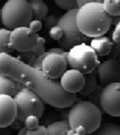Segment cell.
<instances>
[{
    "instance_id": "1",
    "label": "cell",
    "mask_w": 120,
    "mask_h": 135,
    "mask_svg": "<svg viewBox=\"0 0 120 135\" xmlns=\"http://www.w3.org/2000/svg\"><path fill=\"white\" fill-rule=\"evenodd\" d=\"M0 75L6 76L38 95L44 103L55 108L71 107L77 95L62 88L60 82L47 78L40 70L11 55L0 54Z\"/></svg>"
},
{
    "instance_id": "2",
    "label": "cell",
    "mask_w": 120,
    "mask_h": 135,
    "mask_svg": "<svg viewBox=\"0 0 120 135\" xmlns=\"http://www.w3.org/2000/svg\"><path fill=\"white\" fill-rule=\"evenodd\" d=\"M113 21V17L104 11L103 1L100 0H92V2L78 8L76 15L79 29L87 38L102 37L109 31Z\"/></svg>"
},
{
    "instance_id": "3",
    "label": "cell",
    "mask_w": 120,
    "mask_h": 135,
    "mask_svg": "<svg viewBox=\"0 0 120 135\" xmlns=\"http://www.w3.org/2000/svg\"><path fill=\"white\" fill-rule=\"evenodd\" d=\"M102 114L99 106L88 100L74 103L69 111L68 122L71 129L84 127L87 134H93L100 127Z\"/></svg>"
},
{
    "instance_id": "4",
    "label": "cell",
    "mask_w": 120,
    "mask_h": 135,
    "mask_svg": "<svg viewBox=\"0 0 120 135\" xmlns=\"http://www.w3.org/2000/svg\"><path fill=\"white\" fill-rule=\"evenodd\" d=\"M33 21V9L29 1L8 0L1 8V23L7 29L28 27Z\"/></svg>"
},
{
    "instance_id": "5",
    "label": "cell",
    "mask_w": 120,
    "mask_h": 135,
    "mask_svg": "<svg viewBox=\"0 0 120 135\" xmlns=\"http://www.w3.org/2000/svg\"><path fill=\"white\" fill-rule=\"evenodd\" d=\"M65 52L60 47L49 49L37 59L32 67L41 70L47 78L57 80L68 70V61L61 55Z\"/></svg>"
},
{
    "instance_id": "6",
    "label": "cell",
    "mask_w": 120,
    "mask_h": 135,
    "mask_svg": "<svg viewBox=\"0 0 120 135\" xmlns=\"http://www.w3.org/2000/svg\"><path fill=\"white\" fill-rule=\"evenodd\" d=\"M77 9H72L64 13L58 19L57 26L61 27L63 30V37L61 40L57 41L60 48L64 50L70 51L72 47L79 45L81 43H85L87 37H85L79 29L77 22H76V15Z\"/></svg>"
},
{
    "instance_id": "7",
    "label": "cell",
    "mask_w": 120,
    "mask_h": 135,
    "mask_svg": "<svg viewBox=\"0 0 120 135\" xmlns=\"http://www.w3.org/2000/svg\"><path fill=\"white\" fill-rule=\"evenodd\" d=\"M68 53V65L84 75L96 70L100 64L95 51L87 43L76 45Z\"/></svg>"
},
{
    "instance_id": "8",
    "label": "cell",
    "mask_w": 120,
    "mask_h": 135,
    "mask_svg": "<svg viewBox=\"0 0 120 135\" xmlns=\"http://www.w3.org/2000/svg\"><path fill=\"white\" fill-rule=\"evenodd\" d=\"M17 106V119L25 123L26 117L36 115L40 118L44 112L45 106L42 99L26 87H22L14 97Z\"/></svg>"
},
{
    "instance_id": "9",
    "label": "cell",
    "mask_w": 120,
    "mask_h": 135,
    "mask_svg": "<svg viewBox=\"0 0 120 135\" xmlns=\"http://www.w3.org/2000/svg\"><path fill=\"white\" fill-rule=\"evenodd\" d=\"M42 37L33 32L29 27H19L11 33V44L13 50L20 54L30 53L38 47Z\"/></svg>"
},
{
    "instance_id": "10",
    "label": "cell",
    "mask_w": 120,
    "mask_h": 135,
    "mask_svg": "<svg viewBox=\"0 0 120 135\" xmlns=\"http://www.w3.org/2000/svg\"><path fill=\"white\" fill-rule=\"evenodd\" d=\"M100 107L109 115L120 117V83L110 84L103 87Z\"/></svg>"
},
{
    "instance_id": "11",
    "label": "cell",
    "mask_w": 120,
    "mask_h": 135,
    "mask_svg": "<svg viewBox=\"0 0 120 135\" xmlns=\"http://www.w3.org/2000/svg\"><path fill=\"white\" fill-rule=\"evenodd\" d=\"M98 73L102 86L120 83V62L116 58H109L99 64Z\"/></svg>"
},
{
    "instance_id": "12",
    "label": "cell",
    "mask_w": 120,
    "mask_h": 135,
    "mask_svg": "<svg viewBox=\"0 0 120 135\" xmlns=\"http://www.w3.org/2000/svg\"><path fill=\"white\" fill-rule=\"evenodd\" d=\"M84 82H85L84 74L73 69L68 70L60 78V84L62 88L66 92L75 95H77V93H79L83 89Z\"/></svg>"
},
{
    "instance_id": "13",
    "label": "cell",
    "mask_w": 120,
    "mask_h": 135,
    "mask_svg": "<svg viewBox=\"0 0 120 135\" xmlns=\"http://www.w3.org/2000/svg\"><path fill=\"white\" fill-rule=\"evenodd\" d=\"M17 118V106L14 98L0 95V128L11 126Z\"/></svg>"
},
{
    "instance_id": "14",
    "label": "cell",
    "mask_w": 120,
    "mask_h": 135,
    "mask_svg": "<svg viewBox=\"0 0 120 135\" xmlns=\"http://www.w3.org/2000/svg\"><path fill=\"white\" fill-rule=\"evenodd\" d=\"M113 44H114V42L108 37L104 36L94 38L90 42L91 48L95 51L97 55H99V56H105V55H111Z\"/></svg>"
},
{
    "instance_id": "15",
    "label": "cell",
    "mask_w": 120,
    "mask_h": 135,
    "mask_svg": "<svg viewBox=\"0 0 120 135\" xmlns=\"http://www.w3.org/2000/svg\"><path fill=\"white\" fill-rule=\"evenodd\" d=\"M22 87L23 86L21 84L12 79L0 75V95H6L14 98Z\"/></svg>"
},
{
    "instance_id": "16",
    "label": "cell",
    "mask_w": 120,
    "mask_h": 135,
    "mask_svg": "<svg viewBox=\"0 0 120 135\" xmlns=\"http://www.w3.org/2000/svg\"><path fill=\"white\" fill-rule=\"evenodd\" d=\"M85 82H84V85L83 87V89L78 93L79 95L82 97H88L89 95H91L94 91L97 89L98 87V70H94V71L90 72L88 74H85Z\"/></svg>"
},
{
    "instance_id": "17",
    "label": "cell",
    "mask_w": 120,
    "mask_h": 135,
    "mask_svg": "<svg viewBox=\"0 0 120 135\" xmlns=\"http://www.w3.org/2000/svg\"><path fill=\"white\" fill-rule=\"evenodd\" d=\"M70 129L68 121H55L46 127V135H69Z\"/></svg>"
},
{
    "instance_id": "18",
    "label": "cell",
    "mask_w": 120,
    "mask_h": 135,
    "mask_svg": "<svg viewBox=\"0 0 120 135\" xmlns=\"http://www.w3.org/2000/svg\"><path fill=\"white\" fill-rule=\"evenodd\" d=\"M29 3L33 9V20L42 22L48 16V7L43 1L30 0Z\"/></svg>"
},
{
    "instance_id": "19",
    "label": "cell",
    "mask_w": 120,
    "mask_h": 135,
    "mask_svg": "<svg viewBox=\"0 0 120 135\" xmlns=\"http://www.w3.org/2000/svg\"><path fill=\"white\" fill-rule=\"evenodd\" d=\"M11 30L0 28V54L9 55L13 51L11 44Z\"/></svg>"
},
{
    "instance_id": "20",
    "label": "cell",
    "mask_w": 120,
    "mask_h": 135,
    "mask_svg": "<svg viewBox=\"0 0 120 135\" xmlns=\"http://www.w3.org/2000/svg\"><path fill=\"white\" fill-rule=\"evenodd\" d=\"M92 135H120V126L116 123H102Z\"/></svg>"
},
{
    "instance_id": "21",
    "label": "cell",
    "mask_w": 120,
    "mask_h": 135,
    "mask_svg": "<svg viewBox=\"0 0 120 135\" xmlns=\"http://www.w3.org/2000/svg\"><path fill=\"white\" fill-rule=\"evenodd\" d=\"M103 8L109 16H120V0H104Z\"/></svg>"
},
{
    "instance_id": "22",
    "label": "cell",
    "mask_w": 120,
    "mask_h": 135,
    "mask_svg": "<svg viewBox=\"0 0 120 135\" xmlns=\"http://www.w3.org/2000/svg\"><path fill=\"white\" fill-rule=\"evenodd\" d=\"M55 3L57 7L67 11L78 8L76 0H56V1H55Z\"/></svg>"
},
{
    "instance_id": "23",
    "label": "cell",
    "mask_w": 120,
    "mask_h": 135,
    "mask_svg": "<svg viewBox=\"0 0 120 135\" xmlns=\"http://www.w3.org/2000/svg\"><path fill=\"white\" fill-rule=\"evenodd\" d=\"M103 90V87L101 84H99L94 92L88 96V101L94 103L97 106H100V96H101V92Z\"/></svg>"
},
{
    "instance_id": "24",
    "label": "cell",
    "mask_w": 120,
    "mask_h": 135,
    "mask_svg": "<svg viewBox=\"0 0 120 135\" xmlns=\"http://www.w3.org/2000/svg\"><path fill=\"white\" fill-rule=\"evenodd\" d=\"M39 120H40V118L37 117L36 115H29L28 117H26L25 121V128L27 131H32V129H37L40 126Z\"/></svg>"
},
{
    "instance_id": "25",
    "label": "cell",
    "mask_w": 120,
    "mask_h": 135,
    "mask_svg": "<svg viewBox=\"0 0 120 135\" xmlns=\"http://www.w3.org/2000/svg\"><path fill=\"white\" fill-rule=\"evenodd\" d=\"M57 23H58V19L55 15H48V16L43 20V25H44L46 28H53L55 26L57 25Z\"/></svg>"
},
{
    "instance_id": "26",
    "label": "cell",
    "mask_w": 120,
    "mask_h": 135,
    "mask_svg": "<svg viewBox=\"0 0 120 135\" xmlns=\"http://www.w3.org/2000/svg\"><path fill=\"white\" fill-rule=\"evenodd\" d=\"M50 37L53 40L58 41L59 40H61L62 37H63V30H62L61 27L59 26H55V27L51 28L50 29Z\"/></svg>"
},
{
    "instance_id": "27",
    "label": "cell",
    "mask_w": 120,
    "mask_h": 135,
    "mask_svg": "<svg viewBox=\"0 0 120 135\" xmlns=\"http://www.w3.org/2000/svg\"><path fill=\"white\" fill-rule=\"evenodd\" d=\"M26 135H46V127L43 125H40L37 129L32 131L26 129Z\"/></svg>"
},
{
    "instance_id": "28",
    "label": "cell",
    "mask_w": 120,
    "mask_h": 135,
    "mask_svg": "<svg viewBox=\"0 0 120 135\" xmlns=\"http://www.w3.org/2000/svg\"><path fill=\"white\" fill-rule=\"evenodd\" d=\"M113 42H119L120 41V19L116 23V27L112 34Z\"/></svg>"
},
{
    "instance_id": "29",
    "label": "cell",
    "mask_w": 120,
    "mask_h": 135,
    "mask_svg": "<svg viewBox=\"0 0 120 135\" xmlns=\"http://www.w3.org/2000/svg\"><path fill=\"white\" fill-rule=\"evenodd\" d=\"M42 26H43V23H42V22L38 21V20H33V21L30 23V25H29V26H28V27H29L33 32H35V33H38V32L42 28Z\"/></svg>"
},
{
    "instance_id": "30",
    "label": "cell",
    "mask_w": 120,
    "mask_h": 135,
    "mask_svg": "<svg viewBox=\"0 0 120 135\" xmlns=\"http://www.w3.org/2000/svg\"><path fill=\"white\" fill-rule=\"evenodd\" d=\"M111 55H120V41L119 42H114L113 44V49L111 52Z\"/></svg>"
},
{
    "instance_id": "31",
    "label": "cell",
    "mask_w": 120,
    "mask_h": 135,
    "mask_svg": "<svg viewBox=\"0 0 120 135\" xmlns=\"http://www.w3.org/2000/svg\"><path fill=\"white\" fill-rule=\"evenodd\" d=\"M76 2H77V7H78V8H81L82 7L85 6V5L88 4V3L92 2V0H76Z\"/></svg>"
},
{
    "instance_id": "32",
    "label": "cell",
    "mask_w": 120,
    "mask_h": 135,
    "mask_svg": "<svg viewBox=\"0 0 120 135\" xmlns=\"http://www.w3.org/2000/svg\"><path fill=\"white\" fill-rule=\"evenodd\" d=\"M17 135H26V129H25V128L22 129L21 131L18 132V134H17Z\"/></svg>"
},
{
    "instance_id": "33",
    "label": "cell",
    "mask_w": 120,
    "mask_h": 135,
    "mask_svg": "<svg viewBox=\"0 0 120 135\" xmlns=\"http://www.w3.org/2000/svg\"><path fill=\"white\" fill-rule=\"evenodd\" d=\"M114 58H116V60H118V61L120 62V55H116V56H114Z\"/></svg>"
},
{
    "instance_id": "34",
    "label": "cell",
    "mask_w": 120,
    "mask_h": 135,
    "mask_svg": "<svg viewBox=\"0 0 120 135\" xmlns=\"http://www.w3.org/2000/svg\"><path fill=\"white\" fill-rule=\"evenodd\" d=\"M1 8H0V25H1Z\"/></svg>"
},
{
    "instance_id": "35",
    "label": "cell",
    "mask_w": 120,
    "mask_h": 135,
    "mask_svg": "<svg viewBox=\"0 0 120 135\" xmlns=\"http://www.w3.org/2000/svg\"><path fill=\"white\" fill-rule=\"evenodd\" d=\"M73 135H78V134H73Z\"/></svg>"
},
{
    "instance_id": "36",
    "label": "cell",
    "mask_w": 120,
    "mask_h": 135,
    "mask_svg": "<svg viewBox=\"0 0 120 135\" xmlns=\"http://www.w3.org/2000/svg\"><path fill=\"white\" fill-rule=\"evenodd\" d=\"M117 21H118V20H117ZM117 21H116V23H117Z\"/></svg>"
}]
</instances>
